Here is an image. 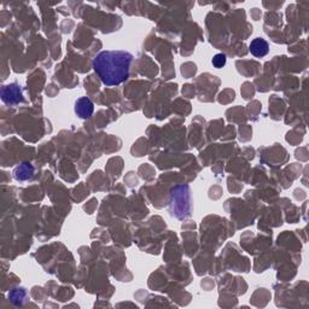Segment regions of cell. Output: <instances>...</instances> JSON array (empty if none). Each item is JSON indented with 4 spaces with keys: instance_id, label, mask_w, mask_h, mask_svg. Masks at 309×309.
I'll return each mask as SVG.
<instances>
[{
    "instance_id": "6da1fadb",
    "label": "cell",
    "mask_w": 309,
    "mask_h": 309,
    "mask_svg": "<svg viewBox=\"0 0 309 309\" xmlns=\"http://www.w3.org/2000/svg\"><path fill=\"white\" fill-rule=\"evenodd\" d=\"M133 59L127 51H102L93 59L92 66L105 86H118L128 79Z\"/></svg>"
},
{
    "instance_id": "3957f363",
    "label": "cell",
    "mask_w": 309,
    "mask_h": 309,
    "mask_svg": "<svg viewBox=\"0 0 309 309\" xmlns=\"http://www.w3.org/2000/svg\"><path fill=\"white\" fill-rule=\"evenodd\" d=\"M93 103L91 102V99L87 97H82L76 101L75 103V112L79 117L81 118H88L91 117L93 114Z\"/></svg>"
},
{
    "instance_id": "7a4b0ae2",
    "label": "cell",
    "mask_w": 309,
    "mask_h": 309,
    "mask_svg": "<svg viewBox=\"0 0 309 309\" xmlns=\"http://www.w3.org/2000/svg\"><path fill=\"white\" fill-rule=\"evenodd\" d=\"M2 101L8 105H16L23 102L22 91L16 84L4 86L2 88Z\"/></svg>"
},
{
    "instance_id": "277c9868",
    "label": "cell",
    "mask_w": 309,
    "mask_h": 309,
    "mask_svg": "<svg viewBox=\"0 0 309 309\" xmlns=\"http://www.w3.org/2000/svg\"><path fill=\"white\" fill-rule=\"evenodd\" d=\"M249 50H250L252 56H255V57L257 58H261V57H265V56L268 53V51H270V45H268V42L266 41L265 39L256 38L251 41L250 46H249Z\"/></svg>"
},
{
    "instance_id": "5b68a950",
    "label": "cell",
    "mask_w": 309,
    "mask_h": 309,
    "mask_svg": "<svg viewBox=\"0 0 309 309\" xmlns=\"http://www.w3.org/2000/svg\"><path fill=\"white\" fill-rule=\"evenodd\" d=\"M211 63L215 68H222L226 64V56L222 55V53H218V55L214 56Z\"/></svg>"
}]
</instances>
